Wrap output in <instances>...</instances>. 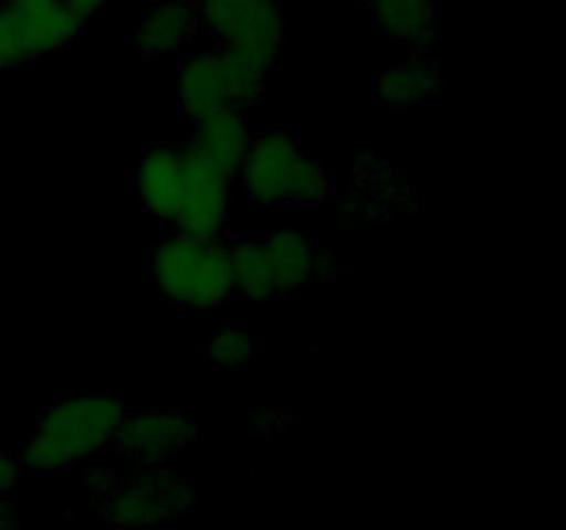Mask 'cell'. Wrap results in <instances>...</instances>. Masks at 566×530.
Returning a JSON list of instances; mask_svg holds the SVG:
<instances>
[{"mask_svg":"<svg viewBox=\"0 0 566 530\" xmlns=\"http://www.w3.org/2000/svg\"><path fill=\"white\" fill-rule=\"evenodd\" d=\"M125 414L122 398L108 392L70 395L50 403L36 431L22 445L17 458L20 469L33 475H55L108 451Z\"/></svg>","mask_w":566,"mask_h":530,"instance_id":"cell-1","label":"cell"},{"mask_svg":"<svg viewBox=\"0 0 566 530\" xmlns=\"http://www.w3.org/2000/svg\"><path fill=\"white\" fill-rule=\"evenodd\" d=\"M235 177L260 208H321L335 186L332 171L310 158L287 130L254 132Z\"/></svg>","mask_w":566,"mask_h":530,"instance_id":"cell-2","label":"cell"},{"mask_svg":"<svg viewBox=\"0 0 566 530\" xmlns=\"http://www.w3.org/2000/svg\"><path fill=\"white\" fill-rule=\"evenodd\" d=\"M155 287L186 312H208L232 298V248L216 237L186 232L164 237L149 257Z\"/></svg>","mask_w":566,"mask_h":530,"instance_id":"cell-3","label":"cell"},{"mask_svg":"<svg viewBox=\"0 0 566 530\" xmlns=\"http://www.w3.org/2000/svg\"><path fill=\"white\" fill-rule=\"evenodd\" d=\"M265 77L263 70L216 44L188 53L177 70L182 119L191 125L221 108H254L265 97Z\"/></svg>","mask_w":566,"mask_h":530,"instance_id":"cell-4","label":"cell"},{"mask_svg":"<svg viewBox=\"0 0 566 530\" xmlns=\"http://www.w3.org/2000/svg\"><path fill=\"white\" fill-rule=\"evenodd\" d=\"M199 31L213 39L216 47L269 75L280 61L285 36L282 0H197Z\"/></svg>","mask_w":566,"mask_h":530,"instance_id":"cell-5","label":"cell"},{"mask_svg":"<svg viewBox=\"0 0 566 530\" xmlns=\"http://www.w3.org/2000/svg\"><path fill=\"white\" fill-rule=\"evenodd\" d=\"M94 506L116 528H147L191 511L193 484L166 469V464H142L127 478L116 475L114 486Z\"/></svg>","mask_w":566,"mask_h":530,"instance_id":"cell-6","label":"cell"},{"mask_svg":"<svg viewBox=\"0 0 566 530\" xmlns=\"http://www.w3.org/2000/svg\"><path fill=\"white\" fill-rule=\"evenodd\" d=\"M230 202L232 177L182 147V197L171 226L197 237L221 235L230 219Z\"/></svg>","mask_w":566,"mask_h":530,"instance_id":"cell-7","label":"cell"},{"mask_svg":"<svg viewBox=\"0 0 566 530\" xmlns=\"http://www.w3.org/2000/svg\"><path fill=\"white\" fill-rule=\"evenodd\" d=\"M197 436V420L180 409H138L127 412L116 428V453L136 464H169Z\"/></svg>","mask_w":566,"mask_h":530,"instance_id":"cell-8","label":"cell"},{"mask_svg":"<svg viewBox=\"0 0 566 530\" xmlns=\"http://www.w3.org/2000/svg\"><path fill=\"white\" fill-rule=\"evenodd\" d=\"M252 138L254 125L252 119H249V110L221 108L202 116V119L191 121V132H188L186 147L235 180Z\"/></svg>","mask_w":566,"mask_h":530,"instance_id":"cell-9","label":"cell"},{"mask_svg":"<svg viewBox=\"0 0 566 530\" xmlns=\"http://www.w3.org/2000/svg\"><path fill=\"white\" fill-rule=\"evenodd\" d=\"M14 20L17 31L25 39L33 59L55 53L66 47L72 39L81 36L86 22L64 3V0H17V3H3Z\"/></svg>","mask_w":566,"mask_h":530,"instance_id":"cell-10","label":"cell"},{"mask_svg":"<svg viewBox=\"0 0 566 530\" xmlns=\"http://www.w3.org/2000/svg\"><path fill=\"white\" fill-rule=\"evenodd\" d=\"M197 33V0H164L142 14L133 31V47L147 59H166L191 44Z\"/></svg>","mask_w":566,"mask_h":530,"instance_id":"cell-11","label":"cell"},{"mask_svg":"<svg viewBox=\"0 0 566 530\" xmlns=\"http://www.w3.org/2000/svg\"><path fill=\"white\" fill-rule=\"evenodd\" d=\"M133 188L153 219L171 224L182 197V147H153L133 174Z\"/></svg>","mask_w":566,"mask_h":530,"instance_id":"cell-12","label":"cell"},{"mask_svg":"<svg viewBox=\"0 0 566 530\" xmlns=\"http://www.w3.org/2000/svg\"><path fill=\"white\" fill-rule=\"evenodd\" d=\"M440 66L423 50H415L407 61L387 66L376 77L374 97L387 108H418V105L434 103L440 97Z\"/></svg>","mask_w":566,"mask_h":530,"instance_id":"cell-13","label":"cell"},{"mask_svg":"<svg viewBox=\"0 0 566 530\" xmlns=\"http://www.w3.org/2000/svg\"><path fill=\"white\" fill-rule=\"evenodd\" d=\"M276 296H291L315 279V241L304 230H274L260 235Z\"/></svg>","mask_w":566,"mask_h":530,"instance_id":"cell-14","label":"cell"},{"mask_svg":"<svg viewBox=\"0 0 566 530\" xmlns=\"http://www.w3.org/2000/svg\"><path fill=\"white\" fill-rule=\"evenodd\" d=\"M385 36L415 50L429 47L440 28V0H368Z\"/></svg>","mask_w":566,"mask_h":530,"instance_id":"cell-15","label":"cell"},{"mask_svg":"<svg viewBox=\"0 0 566 530\" xmlns=\"http://www.w3.org/2000/svg\"><path fill=\"white\" fill-rule=\"evenodd\" d=\"M232 248V296H241L247 301H269L276 298L274 279H271L269 259H265L260 235L241 237L230 243Z\"/></svg>","mask_w":566,"mask_h":530,"instance_id":"cell-16","label":"cell"},{"mask_svg":"<svg viewBox=\"0 0 566 530\" xmlns=\"http://www.w3.org/2000/svg\"><path fill=\"white\" fill-rule=\"evenodd\" d=\"M205 353H208V359L216 368H241V364H247L252 359L254 340L247 326H221L213 335V340L208 342Z\"/></svg>","mask_w":566,"mask_h":530,"instance_id":"cell-17","label":"cell"},{"mask_svg":"<svg viewBox=\"0 0 566 530\" xmlns=\"http://www.w3.org/2000/svg\"><path fill=\"white\" fill-rule=\"evenodd\" d=\"M31 61L36 59H33V53L28 50L25 39L20 36V31H17L9 9L0 3V75H6V72L17 70V66L22 64H31Z\"/></svg>","mask_w":566,"mask_h":530,"instance_id":"cell-18","label":"cell"},{"mask_svg":"<svg viewBox=\"0 0 566 530\" xmlns=\"http://www.w3.org/2000/svg\"><path fill=\"white\" fill-rule=\"evenodd\" d=\"M291 423L293 414L287 412V409H265V412H260L258 417H254V425H258L260 431H265V434H276V431H282Z\"/></svg>","mask_w":566,"mask_h":530,"instance_id":"cell-19","label":"cell"},{"mask_svg":"<svg viewBox=\"0 0 566 530\" xmlns=\"http://www.w3.org/2000/svg\"><path fill=\"white\" fill-rule=\"evenodd\" d=\"M340 271V259L332 248H326L324 243H318L315 248V279H332V276Z\"/></svg>","mask_w":566,"mask_h":530,"instance_id":"cell-20","label":"cell"},{"mask_svg":"<svg viewBox=\"0 0 566 530\" xmlns=\"http://www.w3.org/2000/svg\"><path fill=\"white\" fill-rule=\"evenodd\" d=\"M17 478H20V462L6 451H0V491L14 489Z\"/></svg>","mask_w":566,"mask_h":530,"instance_id":"cell-21","label":"cell"},{"mask_svg":"<svg viewBox=\"0 0 566 530\" xmlns=\"http://www.w3.org/2000/svg\"><path fill=\"white\" fill-rule=\"evenodd\" d=\"M64 3L70 6V9L75 11L83 22H88V20H94L97 14H103V11L108 9L111 0H64Z\"/></svg>","mask_w":566,"mask_h":530,"instance_id":"cell-22","label":"cell"},{"mask_svg":"<svg viewBox=\"0 0 566 530\" xmlns=\"http://www.w3.org/2000/svg\"><path fill=\"white\" fill-rule=\"evenodd\" d=\"M17 513H20V506L14 497L9 491H0V528H11L17 522Z\"/></svg>","mask_w":566,"mask_h":530,"instance_id":"cell-23","label":"cell"},{"mask_svg":"<svg viewBox=\"0 0 566 530\" xmlns=\"http://www.w3.org/2000/svg\"><path fill=\"white\" fill-rule=\"evenodd\" d=\"M0 3H17V0H0Z\"/></svg>","mask_w":566,"mask_h":530,"instance_id":"cell-24","label":"cell"},{"mask_svg":"<svg viewBox=\"0 0 566 530\" xmlns=\"http://www.w3.org/2000/svg\"><path fill=\"white\" fill-rule=\"evenodd\" d=\"M365 3H368V0H365Z\"/></svg>","mask_w":566,"mask_h":530,"instance_id":"cell-25","label":"cell"}]
</instances>
